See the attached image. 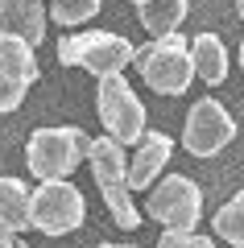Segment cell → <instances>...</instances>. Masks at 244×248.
Instances as JSON below:
<instances>
[{"mask_svg": "<svg viewBox=\"0 0 244 248\" xmlns=\"http://www.w3.org/2000/svg\"><path fill=\"white\" fill-rule=\"evenodd\" d=\"M87 161H91V174L99 182V195H104L108 211H112L116 228L124 232H137L145 215L132 207V190H129V149L112 137H96L87 149Z\"/></svg>", "mask_w": 244, "mask_h": 248, "instance_id": "obj_1", "label": "cell"}, {"mask_svg": "<svg viewBox=\"0 0 244 248\" xmlns=\"http://www.w3.org/2000/svg\"><path fill=\"white\" fill-rule=\"evenodd\" d=\"M132 66L141 71V79L162 95H182L195 79V58H191V42L182 33H166L153 42L137 46Z\"/></svg>", "mask_w": 244, "mask_h": 248, "instance_id": "obj_2", "label": "cell"}, {"mask_svg": "<svg viewBox=\"0 0 244 248\" xmlns=\"http://www.w3.org/2000/svg\"><path fill=\"white\" fill-rule=\"evenodd\" d=\"M132 54H137V46L120 33H108V29H87V33H70L58 42L62 66H83L96 79L124 75V66H132Z\"/></svg>", "mask_w": 244, "mask_h": 248, "instance_id": "obj_3", "label": "cell"}, {"mask_svg": "<svg viewBox=\"0 0 244 248\" xmlns=\"http://www.w3.org/2000/svg\"><path fill=\"white\" fill-rule=\"evenodd\" d=\"M91 149V137L83 128H37L25 145V161L33 170V178L42 182H54V178H70L75 166L87 157Z\"/></svg>", "mask_w": 244, "mask_h": 248, "instance_id": "obj_4", "label": "cell"}, {"mask_svg": "<svg viewBox=\"0 0 244 248\" xmlns=\"http://www.w3.org/2000/svg\"><path fill=\"white\" fill-rule=\"evenodd\" d=\"M83 219H87L83 190L66 178L42 182L29 195V228H37L42 236H66V232L83 228Z\"/></svg>", "mask_w": 244, "mask_h": 248, "instance_id": "obj_5", "label": "cell"}, {"mask_svg": "<svg viewBox=\"0 0 244 248\" xmlns=\"http://www.w3.org/2000/svg\"><path fill=\"white\" fill-rule=\"evenodd\" d=\"M145 211L166 232H195L199 211H203V190H199V182L186 178V174H166L153 190H149Z\"/></svg>", "mask_w": 244, "mask_h": 248, "instance_id": "obj_6", "label": "cell"}, {"mask_svg": "<svg viewBox=\"0 0 244 248\" xmlns=\"http://www.w3.org/2000/svg\"><path fill=\"white\" fill-rule=\"evenodd\" d=\"M96 108H99V120H104V128H108L112 141L132 145L141 133H145V104L137 99V91H132V83L124 79V75L99 79Z\"/></svg>", "mask_w": 244, "mask_h": 248, "instance_id": "obj_7", "label": "cell"}, {"mask_svg": "<svg viewBox=\"0 0 244 248\" xmlns=\"http://www.w3.org/2000/svg\"><path fill=\"white\" fill-rule=\"evenodd\" d=\"M236 137V120L219 99H199L186 112V128H182V149L191 157H215L219 149H228Z\"/></svg>", "mask_w": 244, "mask_h": 248, "instance_id": "obj_8", "label": "cell"}, {"mask_svg": "<svg viewBox=\"0 0 244 248\" xmlns=\"http://www.w3.org/2000/svg\"><path fill=\"white\" fill-rule=\"evenodd\" d=\"M33 83H37L33 46L0 33V112H17Z\"/></svg>", "mask_w": 244, "mask_h": 248, "instance_id": "obj_9", "label": "cell"}, {"mask_svg": "<svg viewBox=\"0 0 244 248\" xmlns=\"http://www.w3.org/2000/svg\"><path fill=\"white\" fill-rule=\"evenodd\" d=\"M170 153H174V141H170V133L145 128V133L132 141V157H129V190H145V186H153V182H157V174L166 170Z\"/></svg>", "mask_w": 244, "mask_h": 248, "instance_id": "obj_10", "label": "cell"}, {"mask_svg": "<svg viewBox=\"0 0 244 248\" xmlns=\"http://www.w3.org/2000/svg\"><path fill=\"white\" fill-rule=\"evenodd\" d=\"M46 21L50 13L42 9V0H0V33L21 37V42L37 46L46 37Z\"/></svg>", "mask_w": 244, "mask_h": 248, "instance_id": "obj_11", "label": "cell"}, {"mask_svg": "<svg viewBox=\"0 0 244 248\" xmlns=\"http://www.w3.org/2000/svg\"><path fill=\"white\" fill-rule=\"evenodd\" d=\"M191 58H195V75H199L203 83H211V87H219V83L228 79V71H232L228 46H224L219 33H195L191 37Z\"/></svg>", "mask_w": 244, "mask_h": 248, "instance_id": "obj_12", "label": "cell"}, {"mask_svg": "<svg viewBox=\"0 0 244 248\" xmlns=\"http://www.w3.org/2000/svg\"><path fill=\"white\" fill-rule=\"evenodd\" d=\"M0 223L17 236L29 228V186L21 178H0Z\"/></svg>", "mask_w": 244, "mask_h": 248, "instance_id": "obj_13", "label": "cell"}, {"mask_svg": "<svg viewBox=\"0 0 244 248\" xmlns=\"http://www.w3.org/2000/svg\"><path fill=\"white\" fill-rule=\"evenodd\" d=\"M137 13H141V25L153 37H166L178 33V25L186 21V0H145Z\"/></svg>", "mask_w": 244, "mask_h": 248, "instance_id": "obj_14", "label": "cell"}, {"mask_svg": "<svg viewBox=\"0 0 244 248\" xmlns=\"http://www.w3.org/2000/svg\"><path fill=\"white\" fill-rule=\"evenodd\" d=\"M211 223H215L219 240H228L232 248H244V190H236V195L211 215Z\"/></svg>", "mask_w": 244, "mask_h": 248, "instance_id": "obj_15", "label": "cell"}, {"mask_svg": "<svg viewBox=\"0 0 244 248\" xmlns=\"http://www.w3.org/2000/svg\"><path fill=\"white\" fill-rule=\"evenodd\" d=\"M104 0H54L50 4V21H58L62 29L70 25H87L91 17H99Z\"/></svg>", "mask_w": 244, "mask_h": 248, "instance_id": "obj_16", "label": "cell"}, {"mask_svg": "<svg viewBox=\"0 0 244 248\" xmlns=\"http://www.w3.org/2000/svg\"><path fill=\"white\" fill-rule=\"evenodd\" d=\"M157 248H215V240L199 236V232H162Z\"/></svg>", "mask_w": 244, "mask_h": 248, "instance_id": "obj_17", "label": "cell"}, {"mask_svg": "<svg viewBox=\"0 0 244 248\" xmlns=\"http://www.w3.org/2000/svg\"><path fill=\"white\" fill-rule=\"evenodd\" d=\"M13 240H17V236H13V232L0 223V248H13Z\"/></svg>", "mask_w": 244, "mask_h": 248, "instance_id": "obj_18", "label": "cell"}, {"mask_svg": "<svg viewBox=\"0 0 244 248\" xmlns=\"http://www.w3.org/2000/svg\"><path fill=\"white\" fill-rule=\"evenodd\" d=\"M96 248H132V244H96Z\"/></svg>", "mask_w": 244, "mask_h": 248, "instance_id": "obj_19", "label": "cell"}, {"mask_svg": "<svg viewBox=\"0 0 244 248\" xmlns=\"http://www.w3.org/2000/svg\"><path fill=\"white\" fill-rule=\"evenodd\" d=\"M240 71H244V37H240Z\"/></svg>", "mask_w": 244, "mask_h": 248, "instance_id": "obj_20", "label": "cell"}, {"mask_svg": "<svg viewBox=\"0 0 244 248\" xmlns=\"http://www.w3.org/2000/svg\"><path fill=\"white\" fill-rule=\"evenodd\" d=\"M236 13H240V17H244V0H236Z\"/></svg>", "mask_w": 244, "mask_h": 248, "instance_id": "obj_21", "label": "cell"}, {"mask_svg": "<svg viewBox=\"0 0 244 248\" xmlns=\"http://www.w3.org/2000/svg\"><path fill=\"white\" fill-rule=\"evenodd\" d=\"M13 248H29V244H25V240H13Z\"/></svg>", "mask_w": 244, "mask_h": 248, "instance_id": "obj_22", "label": "cell"}, {"mask_svg": "<svg viewBox=\"0 0 244 248\" xmlns=\"http://www.w3.org/2000/svg\"><path fill=\"white\" fill-rule=\"evenodd\" d=\"M129 4H137V9H141V4H145V0H129Z\"/></svg>", "mask_w": 244, "mask_h": 248, "instance_id": "obj_23", "label": "cell"}]
</instances>
